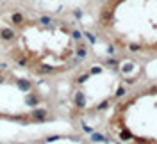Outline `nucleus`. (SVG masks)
I'll return each instance as SVG.
<instances>
[{"label":"nucleus","mask_w":157,"mask_h":144,"mask_svg":"<svg viewBox=\"0 0 157 144\" xmlns=\"http://www.w3.org/2000/svg\"><path fill=\"white\" fill-rule=\"evenodd\" d=\"M0 52L16 68L41 78L66 75L89 55L86 36L73 21L23 5L0 12Z\"/></svg>","instance_id":"obj_1"},{"label":"nucleus","mask_w":157,"mask_h":144,"mask_svg":"<svg viewBox=\"0 0 157 144\" xmlns=\"http://www.w3.org/2000/svg\"><path fill=\"white\" fill-rule=\"evenodd\" d=\"M93 32L122 61H156L157 0H97Z\"/></svg>","instance_id":"obj_2"},{"label":"nucleus","mask_w":157,"mask_h":144,"mask_svg":"<svg viewBox=\"0 0 157 144\" xmlns=\"http://www.w3.org/2000/svg\"><path fill=\"white\" fill-rule=\"evenodd\" d=\"M107 130L125 144H157V80L125 91L114 103Z\"/></svg>","instance_id":"obj_3"}]
</instances>
